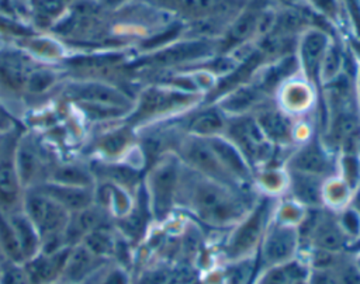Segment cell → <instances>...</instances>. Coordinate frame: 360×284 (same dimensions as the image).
Listing matches in <instances>:
<instances>
[{"label":"cell","instance_id":"1","mask_svg":"<svg viewBox=\"0 0 360 284\" xmlns=\"http://www.w3.org/2000/svg\"><path fill=\"white\" fill-rule=\"evenodd\" d=\"M250 188H235L202 176L181 163L176 207L211 228H231L253 207Z\"/></svg>","mask_w":360,"mask_h":284},{"label":"cell","instance_id":"2","mask_svg":"<svg viewBox=\"0 0 360 284\" xmlns=\"http://www.w3.org/2000/svg\"><path fill=\"white\" fill-rule=\"evenodd\" d=\"M201 100L202 96L198 93L184 91L165 83L150 84L134 98V107L124 120L132 128L143 127L186 112L198 105Z\"/></svg>","mask_w":360,"mask_h":284},{"label":"cell","instance_id":"3","mask_svg":"<svg viewBox=\"0 0 360 284\" xmlns=\"http://www.w3.org/2000/svg\"><path fill=\"white\" fill-rule=\"evenodd\" d=\"M277 198L263 195L256 200L248 214L229 228V233L221 247V256L226 263L253 259L262 239L273 221Z\"/></svg>","mask_w":360,"mask_h":284},{"label":"cell","instance_id":"4","mask_svg":"<svg viewBox=\"0 0 360 284\" xmlns=\"http://www.w3.org/2000/svg\"><path fill=\"white\" fill-rule=\"evenodd\" d=\"M63 93L96 120L125 118L134 107V98L122 89L104 82L73 80L65 86Z\"/></svg>","mask_w":360,"mask_h":284},{"label":"cell","instance_id":"5","mask_svg":"<svg viewBox=\"0 0 360 284\" xmlns=\"http://www.w3.org/2000/svg\"><path fill=\"white\" fill-rule=\"evenodd\" d=\"M22 211L37 228L41 240V250H53L66 246L63 233L70 219V212L53 198L37 188H27L22 198Z\"/></svg>","mask_w":360,"mask_h":284},{"label":"cell","instance_id":"6","mask_svg":"<svg viewBox=\"0 0 360 284\" xmlns=\"http://www.w3.org/2000/svg\"><path fill=\"white\" fill-rule=\"evenodd\" d=\"M181 162L173 152L162 155L146 176V197L150 215L165 221L176 208Z\"/></svg>","mask_w":360,"mask_h":284},{"label":"cell","instance_id":"7","mask_svg":"<svg viewBox=\"0 0 360 284\" xmlns=\"http://www.w3.org/2000/svg\"><path fill=\"white\" fill-rule=\"evenodd\" d=\"M217 53V39L181 37L172 44L143 53L138 65L152 69L194 66Z\"/></svg>","mask_w":360,"mask_h":284},{"label":"cell","instance_id":"8","mask_svg":"<svg viewBox=\"0 0 360 284\" xmlns=\"http://www.w3.org/2000/svg\"><path fill=\"white\" fill-rule=\"evenodd\" d=\"M21 128L0 131V212L22 209L24 187L17 167V143Z\"/></svg>","mask_w":360,"mask_h":284},{"label":"cell","instance_id":"9","mask_svg":"<svg viewBox=\"0 0 360 284\" xmlns=\"http://www.w3.org/2000/svg\"><path fill=\"white\" fill-rule=\"evenodd\" d=\"M173 153H176V156L184 166L202 176H207L229 187L250 188L240 184L232 174L226 172L205 138H200L186 132V135L177 141Z\"/></svg>","mask_w":360,"mask_h":284},{"label":"cell","instance_id":"10","mask_svg":"<svg viewBox=\"0 0 360 284\" xmlns=\"http://www.w3.org/2000/svg\"><path fill=\"white\" fill-rule=\"evenodd\" d=\"M224 136L240 150L252 169L266 166L267 160L271 157V152L276 149L266 141L252 114L228 117Z\"/></svg>","mask_w":360,"mask_h":284},{"label":"cell","instance_id":"11","mask_svg":"<svg viewBox=\"0 0 360 284\" xmlns=\"http://www.w3.org/2000/svg\"><path fill=\"white\" fill-rule=\"evenodd\" d=\"M285 169L325 180L338 174V155L329 150L322 139L312 136L297 145L290 153L285 162Z\"/></svg>","mask_w":360,"mask_h":284},{"label":"cell","instance_id":"12","mask_svg":"<svg viewBox=\"0 0 360 284\" xmlns=\"http://www.w3.org/2000/svg\"><path fill=\"white\" fill-rule=\"evenodd\" d=\"M333 41V35L322 27H308L297 39L295 58L300 67V75L308 80L319 91V72L323 56Z\"/></svg>","mask_w":360,"mask_h":284},{"label":"cell","instance_id":"13","mask_svg":"<svg viewBox=\"0 0 360 284\" xmlns=\"http://www.w3.org/2000/svg\"><path fill=\"white\" fill-rule=\"evenodd\" d=\"M152 7L174 14L186 22L211 17H233L242 7L243 0H143Z\"/></svg>","mask_w":360,"mask_h":284},{"label":"cell","instance_id":"14","mask_svg":"<svg viewBox=\"0 0 360 284\" xmlns=\"http://www.w3.org/2000/svg\"><path fill=\"white\" fill-rule=\"evenodd\" d=\"M300 247L301 240L295 226L271 221L257 250L262 267L280 266L297 259L300 256Z\"/></svg>","mask_w":360,"mask_h":284},{"label":"cell","instance_id":"15","mask_svg":"<svg viewBox=\"0 0 360 284\" xmlns=\"http://www.w3.org/2000/svg\"><path fill=\"white\" fill-rule=\"evenodd\" d=\"M35 59L18 46L0 49V91L10 96L25 93L30 73L37 66Z\"/></svg>","mask_w":360,"mask_h":284},{"label":"cell","instance_id":"16","mask_svg":"<svg viewBox=\"0 0 360 284\" xmlns=\"http://www.w3.org/2000/svg\"><path fill=\"white\" fill-rule=\"evenodd\" d=\"M252 115L266 141L276 149L294 143V120L276 103H264Z\"/></svg>","mask_w":360,"mask_h":284},{"label":"cell","instance_id":"17","mask_svg":"<svg viewBox=\"0 0 360 284\" xmlns=\"http://www.w3.org/2000/svg\"><path fill=\"white\" fill-rule=\"evenodd\" d=\"M318 90L301 75L285 80L274 93V103L290 117L307 115L315 101Z\"/></svg>","mask_w":360,"mask_h":284},{"label":"cell","instance_id":"18","mask_svg":"<svg viewBox=\"0 0 360 284\" xmlns=\"http://www.w3.org/2000/svg\"><path fill=\"white\" fill-rule=\"evenodd\" d=\"M267 101L269 96L255 82H248L228 90L211 104H215L226 117H240L253 114Z\"/></svg>","mask_w":360,"mask_h":284},{"label":"cell","instance_id":"19","mask_svg":"<svg viewBox=\"0 0 360 284\" xmlns=\"http://www.w3.org/2000/svg\"><path fill=\"white\" fill-rule=\"evenodd\" d=\"M73 246H63L53 250H41L22 263L32 284H56L59 283L68 257Z\"/></svg>","mask_w":360,"mask_h":284},{"label":"cell","instance_id":"20","mask_svg":"<svg viewBox=\"0 0 360 284\" xmlns=\"http://www.w3.org/2000/svg\"><path fill=\"white\" fill-rule=\"evenodd\" d=\"M212 148L221 164L232 174L240 184L250 187L253 184V169L240 153V150L224 135L205 138Z\"/></svg>","mask_w":360,"mask_h":284},{"label":"cell","instance_id":"21","mask_svg":"<svg viewBox=\"0 0 360 284\" xmlns=\"http://www.w3.org/2000/svg\"><path fill=\"white\" fill-rule=\"evenodd\" d=\"M31 188H37L44 194L49 195L58 204H60L65 209H68L70 214L89 208L96 202L94 187H82V186L60 184L53 181H44Z\"/></svg>","mask_w":360,"mask_h":284},{"label":"cell","instance_id":"22","mask_svg":"<svg viewBox=\"0 0 360 284\" xmlns=\"http://www.w3.org/2000/svg\"><path fill=\"white\" fill-rule=\"evenodd\" d=\"M17 167L24 190L45 181L42 174L45 173L46 164L28 135H20L17 143Z\"/></svg>","mask_w":360,"mask_h":284},{"label":"cell","instance_id":"23","mask_svg":"<svg viewBox=\"0 0 360 284\" xmlns=\"http://www.w3.org/2000/svg\"><path fill=\"white\" fill-rule=\"evenodd\" d=\"M105 259L96 256L84 245L72 247L59 284H84L103 264Z\"/></svg>","mask_w":360,"mask_h":284},{"label":"cell","instance_id":"24","mask_svg":"<svg viewBox=\"0 0 360 284\" xmlns=\"http://www.w3.org/2000/svg\"><path fill=\"white\" fill-rule=\"evenodd\" d=\"M287 173H288L287 193H290V197L292 200L300 202L307 209L323 208V202H322L323 179L304 174V173L290 172V170H287Z\"/></svg>","mask_w":360,"mask_h":284},{"label":"cell","instance_id":"25","mask_svg":"<svg viewBox=\"0 0 360 284\" xmlns=\"http://www.w3.org/2000/svg\"><path fill=\"white\" fill-rule=\"evenodd\" d=\"M76 0H30L28 24L37 32L51 31Z\"/></svg>","mask_w":360,"mask_h":284},{"label":"cell","instance_id":"26","mask_svg":"<svg viewBox=\"0 0 360 284\" xmlns=\"http://www.w3.org/2000/svg\"><path fill=\"white\" fill-rule=\"evenodd\" d=\"M228 117L215 105L211 104L204 108H198L191 117L187 134L200 136V138H212L224 135L226 128Z\"/></svg>","mask_w":360,"mask_h":284},{"label":"cell","instance_id":"27","mask_svg":"<svg viewBox=\"0 0 360 284\" xmlns=\"http://www.w3.org/2000/svg\"><path fill=\"white\" fill-rule=\"evenodd\" d=\"M309 274V267L300 256L288 263L271 267H263L253 284H292L297 280H304Z\"/></svg>","mask_w":360,"mask_h":284},{"label":"cell","instance_id":"28","mask_svg":"<svg viewBox=\"0 0 360 284\" xmlns=\"http://www.w3.org/2000/svg\"><path fill=\"white\" fill-rule=\"evenodd\" d=\"M7 215L18 238V242L24 254V262H25L41 252L42 249L41 236L37 228L34 226V224L31 222V219L27 217V214L22 209L15 211L13 214H7Z\"/></svg>","mask_w":360,"mask_h":284},{"label":"cell","instance_id":"29","mask_svg":"<svg viewBox=\"0 0 360 284\" xmlns=\"http://www.w3.org/2000/svg\"><path fill=\"white\" fill-rule=\"evenodd\" d=\"M253 184L263 195L277 198V195L287 193L288 173L285 167L263 166L253 172Z\"/></svg>","mask_w":360,"mask_h":284},{"label":"cell","instance_id":"30","mask_svg":"<svg viewBox=\"0 0 360 284\" xmlns=\"http://www.w3.org/2000/svg\"><path fill=\"white\" fill-rule=\"evenodd\" d=\"M132 129H134L132 127L125 124L121 128L111 129L110 132L101 135L96 143L97 150L101 152L108 159H115V157H120L121 155L128 153L134 142Z\"/></svg>","mask_w":360,"mask_h":284},{"label":"cell","instance_id":"31","mask_svg":"<svg viewBox=\"0 0 360 284\" xmlns=\"http://www.w3.org/2000/svg\"><path fill=\"white\" fill-rule=\"evenodd\" d=\"M354 191L338 174H333L322 183V202L332 212H338L350 205Z\"/></svg>","mask_w":360,"mask_h":284},{"label":"cell","instance_id":"32","mask_svg":"<svg viewBox=\"0 0 360 284\" xmlns=\"http://www.w3.org/2000/svg\"><path fill=\"white\" fill-rule=\"evenodd\" d=\"M0 252L6 262L10 263H24V254L13 228V224L7 214L0 212Z\"/></svg>","mask_w":360,"mask_h":284},{"label":"cell","instance_id":"33","mask_svg":"<svg viewBox=\"0 0 360 284\" xmlns=\"http://www.w3.org/2000/svg\"><path fill=\"white\" fill-rule=\"evenodd\" d=\"M346 51L342 46V44H339L335 38L332 41V44L329 45L322 65H321V72H319V80H321V86L323 83L330 82L332 79H335L336 76H339L342 72H345L346 69Z\"/></svg>","mask_w":360,"mask_h":284},{"label":"cell","instance_id":"34","mask_svg":"<svg viewBox=\"0 0 360 284\" xmlns=\"http://www.w3.org/2000/svg\"><path fill=\"white\" fill-rule=\"evenodd\" d=\"M307 211L308 209L305 207H302L300 202H297L295 200L288 197L287 200L277 201L274 214H273V222L298 228V225L305 218Z\"/></svg>","mask_w":360,"mask_h":284},{"label":"cell","instance_id":"35","mask_svg":"<svg viewBox=\"0 0 360 284\" xmlns=\"http://www.w3.org/2000/svg\"><path fill=\"white\" fill-rule=\"evenodd\" d=\"M58 79H59V73L56 70L42 65H37L28 76L25 91L30 94L39 96L51 90L58 83Z\"/></svg>","mask_w":360,"mask_h":284},{"label":"cell","instance_id":"36","mask_svg":"<svg viewBox=\"0 0 360 284\" xmlns=\"http://www.w3.org/2000/svg\"><path fill=\"white\" fill-rule=\"evenodd\" d=\"M338 176L356 191L360 186V156L354 152L338 153Z\"/></svg>","mask_w":360,"mask_h":284},{"label":"cell","instance_id":"37","mask_svg":"<svg viewBox=\"0 0 360 284\" xmlns=\"http://www.w3.org/2000/svg\"><path fill=\"white\" fill-rule=\"evenodd\" d=\"M84 284H131V277L124 266L103 264Z\"/></svg>","mask_w":360,"mask_h":284},{"label":"cell","instance_id":"38","mask_svg":"<svg viewBox=\"0 0 360 284\" xmlns=\"http://www.w3.org/2000/svg\"><path fill=\"white\" fill-rule=\"evenodd\" d=\"M304 3L316 15L322 17L325 21H330L332 25L343 24L339 0H304Z\"/></svg>","mask_w":360,"mask_h":284},{"label":"cell","instance_id":"39","mask_svg":"<svg viewBox=\"0 0 360 284\" xmlns=\"http://www.w3.org/2000/svg\"><path fill=\"white\" fill-rule=\"evenodd\" d=\"M336 221L349 240L360 238V211L350 205L336 212Z\"/></svg>","mask_w":360,"mask_h":284},{"label":"cell","instance_id":"40","mask_svg":"<svg viewBox=\"0 0 360 284\" xmlns=\"http://www.w3.org/2000/svg\"><path fill=\"white\" fill-rule=\"evenodd\" d=\"M342 21L350 30V37L360 39V0H339Z\"/></svg>","mask_w":360,"mask_h":284},{"label":"cell","instance_id":"41","mask_svg":"<svg viewBox=\"0 0 360 284\" xmlns=\"http://www.w3.org/2000/svg\"><path fill=\"white\" fill-rule=\"evenodd\" d=\"M35 32L37 31L34 28H31L30 25L21 22L18 20H14V18L0 14V35L1 37H10L13 39H17V38H22L27 35H32Z\"/></svg>","mask_w":360,"mask_h":284},{"label":"cell","instance_id":"42","mask_svg":"<svg viewBox=\"0 0 360 284\" xmlns=\"http://www.w3.org/2000/svg\"><path fill=\"white\" fill-rule=\"evenodd\" d=\"M0 284H32L22 264L6 262L0 267Z\"/></svg>","mask_w":360,"mask_h":284},{"label":"cell","instance_id":"43","mask_svg":"<svg viewBox=\"0 0 360 284\" xmlns=\"http://www.w3.org/2000/svg\"><path fill=\"white\" fill-rule=\"evenodd\" d=\"M354 90H356V101L360 112V67H357V72L354 76Z\"/></svg>","mask_w":360,"mask_h":284},{"label":"cell","instance_id":"44","mask_svg":"<svg viewBox=\"0 0 360 284\" xmlns=\"http://www.w3.org/2000/svg\"><path fill=\"white\" fill-rule=\"evenodd\" d=\"M284 6H288V7H295L297 4H300V3H302L304 0H280Z\"/></svg>","mask_w":360,"mask_h":284},{"label":"cell","instance_id":"45","mask_svg":"<svg viewBox=\"0 0 360 284\" xmlns=\"http://www.w3.org/2000/svg\"><path fill=\"white\" fill-rule=\"evenodd\" d=\"M353 263H354L356 269L360 271V252L356 253V256H353Z\"/></svg>","mask_w":360,"mask_h":284},{"label":"cell","instance_id":"46","mask_svg":"<svg viewBox=\"0 0 360 284\" xmlns=\"http://www.w3.org/2000/svg\"><path fill=\"white\" fill-rule=\"evenodd\" d=\"M292 284H308V283H307V278H304V280H297Z\"/></svg>","mask_w":360,"mask_h":284},{"label":"cell","instance_id":"47","mask_svg":"<svg viewBox=\"0 0 360 284\" xmlns=\"http://www.w3.org/2000/svg\"><path fill=\"white\" fill-rule=\"evenodd\" d=\"M357 155L360 156V142H359V145H357Z\"/></svg>","mask_w":360,"mask_h":284}]
</instances>
